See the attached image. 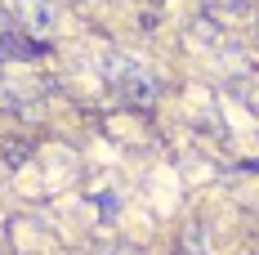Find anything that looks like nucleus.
I'll use <instances>...</instances> for the list:
<instances>
[{"label": "nucleus", "instance_id": "obj_2", "mask_svg": "<svg viewBox=\"0 0 259 255\" xmlns=\"http://www.w3.org/2000/svg\"><path fill=\"white\" fill-rule=\"evenodd\" d=\"M14 14L27 31H54V23H58L50 0H14Z\"/></svg>", "mask_w": 259, "mask_h": 255}, {"label": "nucleus", "instance_id": "obj_5", "mask_svg": "<svg viewBox=\"0 0 259 255\" xmlns=\"http://www.w3.org/2000/svg\"><path fill=\"white\" fill-rule=\"evenodd\" d=\"M112 255H134V251H112Z\"/></svg>", "mask_w": 259, "mask_h": 255}, {"label": "nucleus", "instance_id": "obj_1", "mask_svg": "<svg viewBox=\"0 0 259 255\" xmlns=\"http://www.w3.org/2000/svg\"><path fill=\"white\" fill-rule=\"evenodd\" d=\"M107 90H112V94H121V99H130L134 107H143V103H152V99H156L152 77H148V72H139V67H125L121 77L107 85Z\"/></svg>", "mask_w": 259, "mask_h": 255}, {"label": "nucleus", "instance_id": "obj_4", "mask_svg": "<svg viewBox=\"0 0 259 255\" xmlns=\"http://www.w3.org/2000/svg\"><path fill=\"white\" fill-rule=\"evenodd\" d=\"M5 153H9V166H23L27 161V143H5Z\"/></svg>", "mask_w": 259, "mask_h": 255}, {"label": "nucleus", "instance_id": "obj_3", "mask_svg": "<svg viewBox=\"0 0 259 255\" xmlns=\"http://www.w3.org/2000/svg\"><path fill=\"white\" fill-rule=\"evenodd\" d=\"M183 255H210V237L201 224H192V229H183V242H179Z\"/></svg>", "mask_w": 259, "mask_h": 255}]
</instances>
